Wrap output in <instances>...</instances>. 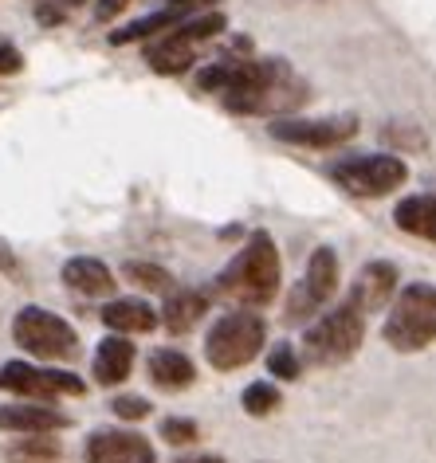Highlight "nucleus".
<instances>
[{
    "label": "nucleus",
    "mask_w": 436,
    "mask_h": 463,
    "mask_svg": "<svg viewBox=\"0 0 436 463\" xmlns=\"http://www.w3.org/2000/svg\"><path fill=\"white\" fill-rule=\"evenodd\" d=\"M5 459L8 463H63V444L52 439V432H36V436L13 439L5 448Z\"/></svg>",
    "instance_id": "412c9836"
},
{
    "label": "nucleus",
    "mask_w": 436,
    "mask_h": 463,
    "mask_svg": "<svg viewBox=\"0 0 436 463\" xmlns=\"http://www.w3.org/2000/svg\"><path fill=\"white\" fill-rule=\"evenodd\" d=\"M393 224L417 240H432L436 244V193H412L393 208Z\"/></svg>",
    "instance_id": "6ab92c4d"
},
{
    "label": "nucleus",
    "mask_w": 436,
    "mask_h": 463,
    "mask_svg": "<svg viewBox=\"0 0 436 463\" xmlns=\"http://www.w3.org/2000/svg\"><path fill=\"white\" fill-rule=\"evenodd\" d=\"M268 130L275 142H287V146L335 149L358 134V118H350V114H330V118H275Z\"/></svg>",
    "instance_id": "9d476101"
},
{
    "label": "nucleus",
    "mask_w": 436,
    "mask_h": 463,
    "mask_svg": "<svg viewBox=\"0 0 436 463\" xmlns=\"http://www.w3.org/2000/svg\"><path fill=\"white\" fill-rule=\"evenodd\" d=\"M209 315V295L204 291H169L166 307L157 310V322H166L169 334H189Z\"/></svg>",
    "instance_id": "a211bd4d"
},
{
    "label": "nucleus",
    "mask_w": 436,
    "mask_h": 463,
    "mask_svg": "<svg viewBox=\"0 0 436 463\" xmlns=\"http://www.w3.org/2000/svg\"><path fill=\"white\" fill-rule=\"evenodd\" d=\"M146 369H150L154 385L166 389V392H181V389H189L193 381H197V369H193V362L181 350H154L150 362H146Z\"/></svg>",
    "instance_id": "aec40b11"
},
{
    "label": "nucleus",
    "mask_w": 436,
    "mask_h": 463,
    "mask_svg": "<svg viewBox=\"0 0 436 463\" xmlns=\"http://www.w3.org/2000/svg\"><path fill=\"white\" fill-rule=\"evenodd\" d=\"M263 342H268V322L256 310H232L213 322V330L204 334V357L213 369L232 373V369L256 362Z\"/></svg>",
    "instance_id": "39448f33"
},
{
    "label": "nucleus",
    "mask_w": 436,
    "mask_h": 463,
    "mask_svg": "<svg viewBox=\"0 0 436 463\" xmlns=\"http://www.w3.org/2000/svg\"><path fill=\"white\" fill-rule=\"evenodd\" d=\"M393 295H397V268L385 263V260H374V263H365V268L358 271V279H354L350 303L370 318V315H377V310H385L389 303H393Z\"/></svg>",
    "instance_id": "ddd939ff"
},
{
    "label": "nucleus",
    "mask_w": 436,
    "mask_h": 463,
    "mask_svg": "<svg viewBox=\"0 0 436 463\" xmlns=\"http://www.w3.org/2000/svg\"><path fill=\"white\" fill-rule=\"evenodd\" d=\"M110 409L118 420H146V416H150V401L146 397H114Z\"/></svg>",
    "instance_id": "bb28decb"
},
{
    "label": "nucleus",
    "mask_w": 436,
    "mask_h": 463,
    "mask_svg": "<svg viewBox=\"0 0 436 463\" xmlns=\"http://www.w3.org/2000/svg\"><path fill=\"white\" fill-rule=\"evenodd\" d=\"M362 342H365V315L346 298V303L330 307L327 315L307 322L299 354L311 365H342L362 350Z\"/></svg>",
    "instance_id": "7ed1b4c3"
},
{
    "label": "nucleus",
    "mask_w": 436,
    "mask_h": 463,
    "mask_svg": "<svg viewBox=\"0 0 436 463\" xmlns=\"http://www.w3.org/2000/svg\"><path fill=\"white\" fill-rule=\"evenodd\" d=\"M162 439L174 448H185V444H197L201 439V428L197 420H189V416H166L162 420Z\"/></svg>",
    "instance_id": "a878e982"
},
{
    "label": "nucleus",
    "mask_w": 436,
    "mask_h": 463,
    "mask_svg": "<svg viewBox=\"0 0 436 463\" xmlns=\"http://www.w3.org/2000/svg\"><path fill=\"white\" fill-rule=\"evenodd\" d=\"M268 373L280 377V381H295V377L303 373V357L291 350V342L275 345V350L268 354Z\"/></svg>",
    "instance_id": "393cba45"
},
{
    "label": "nucleus",
    "mask_w": 436,
    "mask_h": 463,
    "mask_svg": "<svg viewBox=\"0 0 436 463\" xmlns=\"http://www.w3.org/2000/svg\"><path fill=\"white\" fill-rule=\"evenodd\" d=\"M146 63H150V71H157V75H185L189 67L197 63V43L181 36L174 24L146 48Z\"/></svg>",
    "instance_id": "4468645a"
},
{
    "label": "nucleus",
    "mask_w": 436,
    "mask_h": 463,
    "mask_svg": "<svg viewBox=\"0 0 436 463\" xmlns=\"http://www.w3.org/2000/svg\"><path fill=\"white\" fill-rule=\"evenodd\" d=\"M0 392H16L20 401H60V397H83V377L67 369H43L32 362H5L0 365Z\"/></svg>",
    "instance_id": "6e6552de"
},
{
    "label": "nucleus",
    "mask_w": 436,
    "mask_h": 463,
    "mask_svg": "<svg viewBox=\"0 0 436 463\" xmlns=\"http://www.w3.org/2000/svg\"><path fill=\"white\" fill-rule=\"evenodd\" d=\"M36 16L43 20V24H60V20H63V8H52V5H40V8H36Z\"/></svg>",
    "instance_id": "473e14b6"
},
{
    "label": "nucleus",
    "mask_w": 436,
    "mask_h": 463,
    "mask_svg": "<svg viewBox=\"0 0 436 463\" xmlns=\"http://www.w3.org/2000/svg\"><path fill=\"white\" fill-rule=\"evenodd\" d=\"M122 275H126V283L142 287V291H162V295L174 291V275H169L166 268H157V263L134 260V263H126V268H122Z\"/></svg>",
    "instance_id": "5701e85b"
},
{
    "label": "nucleus",
    "mask_w": 436,
    "mask_h": 463,
    "mask_svg": "<svg viewBox=\"0 0 436 463\" xmlns=\"http://www.w3.org/2000/svg\"><path fill=\"white\" fill-rule=\"evenodd\" d=\"M338 291V256L335 248H315V256L307 260L303 279L291 287V298H287V322H311L323 303H330Z\"/></svg>",
    "instance_id": "1a4fd4ad"
},
{
    "label": "nucleus",
    "mask_w": 436,
    "mask_h": 463,
    "mask_svg": "<svg viewBox=\"0 0 436 463\" xmlns=\"http://www.w3.org/2000/svg\"><path fill=\"white\" fill-rule=\"evenodd\" d=\"M382 338L397 354H417L436 345V287L432 283H405L393 295L385 315Z\"/></svg>",
    "instance_id": "20e7f679"
},
{
    "label": "nucleus",
    "mask_w": 436,
    "mask_h": 463,
    "mask_svg": "<svg viewBox=\"0 0 436 463\" xmlns=\"http://www.w3.org/2000/svg\"><path fill=\"white\" fill-rule=\"evenodd\" d=\"M83 463H157L154 444L130 428H99L87 436Z\"/></svg>",
    "instance_id": "9b49d317"
},
{
    "label": "nucleus",
    "mask_w": 436,
    "mask_h": 463,
    "mask_svg": "<svg viewBox=\"0 0 436 463\" xmlns=\"http://www.w3.org/2000/svg\"><path fill=\"white\" fill-rule=\"evenodd\" d=\"M130 5H134V0H99V5H95V20H99V24H110V20L118 13H126Z\"/></svg>",
    "instance_id": "c85d7f7f"
},
{
    "label": "nucleus",
    "mask_w": 436,
    "mask_h": 463,
    "mask_svg": "<svg viewBox=\"0 0 436 463\" xmlns=\"http://www.w3.org/2000/svg\"><path fill=\"white\" fill-rule=\"evenodd\" d=\"M197 87L221 95L232 114H287L303 107L307 83L280 60H221L197 71Z\"/></svg>",
    "instance_id": "f257e3e1"
},
{
    "label": "nucleus",
    "mask_w": 436,
    "mask_h": 463,
    "mask_svg": "<svg viewBox=\"0 0 436 463\" xmlns=\"http://www.w3.org/2000/svg\"><path fill=\"white\" fill-rule=\"evenodd\" d=\"M13 338L24 354L40 357V362H71L79 354V334L67 318L52 315L43 307H24L13 318Z\"/></svg>",
    "instance_id": "423d86ee"
},
{
    "label": "nucleus",
    "mask_w": 436,
    "mask_h": 463,
    "mask_svg": "<svg viewBox=\"0 0 436 463\" xmlns=\"http://www.w3.org/2000/svg\"><path fill=\"white\" fill-rule=\"evenodd\" d=\"M181 20H189V16H181L177 8H157V13L134 20V24H126V28H118V32H110V43H114V48H122V43H137V40L162 36V32H169L174 24H181Z\"/></svg>",
    "instance_id": "4be33fe9"
},
{
    "label": "nucleus",
    "mask_w": 436,
    "mask_h": 463,
    "mask_svg": "<svg viewBox=\"0 0 436 463\" xmlns=\"http://www.w3.org/2000/svg\"><path fill=\"white\" fill-rule=\"evenodd\" d=\"M99 318L114 334H150L157 326V310L146 298H114L99 310Z\"/></svg>",
    "instance_id": "f3484780"
},
{
    "label": "nucleus",
    "mask_w": 436,
    "mask_h": 463,
    "mask_svg": "<svg viewBox=\"0 0 436 463\" xmlns=\"http://www.w3.org/2000/svg\"><path fill=\"white\" fill-rule=\"evenodd\" d=\"M280 279H283V268H280L275 240L268 232H251L248 244L232 256V263L213 279V291L244 310H256V307H268L280 295Z\"/></svg>",
    "instance_id": "f03ea898"
},
{
    "label": "nucleus",
    "mask_w": 436,
    "mask_h": 463,
    "mask_svg": "<svg viewBox=\"0 0 436 463\" xmlns=\"http://www.w3.org/2000/svg\"><path fill=\"white\" fill-rule=\"evenodd\" d=\"M174 463H224V456H213V451H197V456H177Z\"/></svg>",
    "instance_id": "2f4dec72"
},
{
    "label": "nucleus",
    "mask_w": 436,
    "mask_h": 463,
    "mask_svg": "<svg viewBox=\"0 0 436 463\" xmlns=\"http://www.w3.org/2000/svg\"><path fill=\"white\" fill-rule=\"evenodd\" d=\"M16 71H24V55L8 40H0V75H16Z\"/></svg>",
    "instance_id": "cd10ccee"
},
{
    "label": "nucleus",
    "mask_w": 436,
    "mask_h": 463,
    "mask_svg": "<svg viewBox=\"0 0 436 463\" xmlns=\"http://www.w3.org/2000/svg\"><path fill=\"white\" fill-rule=\"evenodd\" d=\"M330 181L350 196H389L409 181V165L393 154H358V157H342L330 165Z\"/></svg>",
    "instance_id": "0eeeda50"
},
{
    "label": "nucleus",
    "mask_w": 436,
    "mask_h": 463,
    "mask_svg": "<svg viewBox=\"0 0 436 463\" xmlns=\"http://www.w3.org/2000/svg\"><path fill=\"white\" fill-rule=\"evenodd\" d=\"M240 404H244L248 416H271L283 404V392L271 385V381H251V385L240 392Z\"/></svg>",
    "instance_id": "b1692460"
},
{
    "label": "nucleus",
    "mask_w": 436,
    "mask_h": 463,
    "mask_svg": "<svg viewBox=\"0 0 436 463\" xmlns=\"http://www.w3.org/2000/svg\"><path fill=\"white\" fill-rule=\"evenodd\" d=\"M63 5H67V8H83L87 0H63Z\"/></svg>",
    "instance_id": "72a5a7b5"
},
{
    "label": "nucleus",
    "mask_w": 436,
    "mask_h": 463,
    "mask_svg": "<svg viewBox=\"0 0 436 463\" xmlns=\"http://www.w3.org/2000/svg\"><path fill=\"white\" fill-rule=\"evenodd\" d=\"M95 381L99 385H122L134 369V342L126 334H110V338L99 342L95 350Z\"/></svg>",
    "instance_id": "dca6fc26"
},
{
    "label": "nucleus",
    "mask_w": 436,
    "mask_h": 463,
    "mask_svg": "<svg viewBox=\"0 0 436 463\" xmlns=\"http://www.w3.org/2000/svg\"><path fill=\"white\" fill-rule=\"evenodd\" d=\"M63 283L71 287L75 295H87V298H107L114 295V271L107 268L102 260H90V256H75L63 263Z\"/></svg>",
    "instance_id": "2eb2a0df"
},
{
    "label": "nucleus",
    "mask_w": 436,
    "mask_h": 463,
    "mask_svg": "<svg viewBox=\"0 0 436 463\" xmlns=\"http://www.w3.org/2000/svg\"><path fill=\"white\" fill-rule=\"evenodd\" d=\"M213 0H166V8H177L181 16H197L201 8H209Z\"/></svg>",
    "instance_id": "c756f323"
},
{
    "label": "nucleus",
    "mask_w": 436,
    "mask_h": 463,
    "mask_svg": "<svg viewBox=\"0 0 436 463\" xmlns=\"http://www.w3.org/2000/svg\"><path fill=\"white\" fill-rule=\"evenodd\" d=\"M0 271H5V275H16V256L8 251L5 240H0Z\"/></svg>",
    "instance_id": "7c9ffc66"
},
{
    "label": "nucleus",
    "mask_w": 436,
    "mask_h": 463,
    "mask_svg": "<svg viewBox=\"0 0 436 463\" xmlns=\"http://www.w3.org/2000/svg\"><path fill=\"white\" fill-rule=\"evenodd\" d=\"M71 424V416L52 409L48 401H16V404H0V432H16V436H36V432H63Z\"/></svg>",
    "instance_id": "f8f14e48"
}]
</instances>
